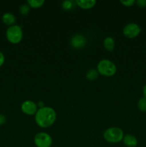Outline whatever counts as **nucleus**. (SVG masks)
<instances>
[{"instance_id":"nucleus-1","label":"nucleus","mask_w":146,"mask_h":147,"mask_svg":"<svg viewBox=\"0 0 146 147\" xmlns=\"http://www.w3.org/2000/svg\"><path fill=\"white\" fill-rule=\"evenodd\" d=\"M57 119V113L53 108L44 106L38 109L34 115V120L38 126L47 129L52 126Z\"/></svg>"},{"instance_id":"nucleus-15","label":"nucleus","mask_w":146,"mask_h":147,"mask_svg":"<svg viewBox=\"0 0 146 147\" xmlns=\"http://www.w3.org/2000/svg\"><path fill=\"white\" fill-rule=\"evenodd\" d=\"M137 109L141 112H146V98L142 97L137 101Z\"/></svg>"},{"instance_id":"nucleus-5","label":"nucleus","mask_w":146,"mask_h":147,"mask_svg":"<svg viewBox=\"0 0 146 147\" xmlns=\"http://www.w3.org/2000/svg\"><path fill=\"white\" fill-rule=\"evenodd\" d=\"M34 143L37 147H51L52 138L46 132H39L34 136Z\"/></svg>"},{"instance_id":"nucleus-18","label":"nucleus","mask_w":146,"mask_h":147,"mask_svg":"<svg viewBox=\"0 0 146 147\" xmlns=\"http://www.w3.org/2000/svg\"><path fill=\"white\" fill-rule=\"evenodd\" d=\"M120 3L125 7H132L135 4V0H120Z\"/></svg>"},{"instance_id":"nucleus-10","label":"nucleus","mask_w":146,"mask_h":147,"mask_svg":"<svg viewBox=\"0 0 146 147\" xmlns=\"http://www.w3.org/2000/svg\"><path fill=\"white\" fill-rule=\"evenodd\" d=\"M1 21L4 24L10 27V26L16 24L15 23L16 21H17V19H16L14 14H13L12 13L5 12L1 16Z\"/></svg>"},{"instance_id":"nucleus-4","label":"nucleus","mask_w":146,"mask_h":147,"mask_svg":"<svg viewBox=\"0 0 146 147\" xmlns=\"http://www.w3.org/2000/svg\"><path fill=\"white\" fill-rule=\"evenodd\" d=\"M6 38L11 44H18L23 39V30L21 26L18 24L8 27L6 30Z\"/></svg>"},{"instance_id":"nucleus-9","label":"nucleus","mask_w":146,"mask_h":147,"mask_svg":"<svg viewBox=\"0 0 146 147\" xmlns=\"http://www.w3.org/2000/svg\"><path fill=\"white\" fill-rule=\"evenodd\" d=\"M122 142H123L125 146L127 147H136L138 144L137 139L133 134L125 135Z\"/></svg>"},{"instance_id":"nucleus-23","label":"nucleus","mask_w":146,"mask_h":147,"mask_svg":"<svg viewBox=\"0 0 146 147\" xmlns=\"http://www.w3.org/2000/svg\"><path fill=\"white\" fill-rule=\"evenodd\" d=\"M143 97L146 98V84L143 87Z\"/></svg>"},{"instance_id":"nucleus-11","label":"nucleus","mask_w":146,"mask_h":147,"mask_svg":"<svg viewBox=\"0 0 146 147\" xmlns=\"http://www.w3.org/2000/svg\"><path fill=\"white\" fill-rule=\"evenodd\" d=\"M95 0H76L75 4L83 9H90L95 6Z\"/></svg>"},{"instance_id":"nucleus-6","label":"nucleus","mask_w":146,"mask_h":147,"mask_svg":"<svg viewBox=\"0 0 146 147\" xmlns=\"http://www.w3.org/2000/svg\"><path fill=\"white\" fill-rule=\"evenodd\" d=\"M140 32H141V28L137 23L135 22L128 23L123 29V33L125 37L130 39L137 37Z\"/></svg>"},{"instance_id":"nucleus-13","label":"nucleus","mask_w":146,"mask_h":147,"mask_svg":"<svg viewBox=\"0 0 146 147\" xmlns=\"http://www.w3.org/2000/svg\"><path fill=\"white\" fill-rule=\"evenodd\" d=\"M99 74L98 71H97V69L95 68H91L90 70H88V71L86 73V78L88 80H90V81H94L96 79L98 78Z\"/></svg>"},{"instance_id":"nucleus-17","label":"nucleus","mask_w":146,"mask_h":147,"mask_svg":"<svg viewBox=\"0 0 146 147\" xmlns=\"http://www.w3.org/2000/svg\"><path fill=\"white\" fill-rule=\"evenodd\" d=\"M19 11V13L21 14L26 15V14H29V12L30 11V7L27 4H24L20 6Z\"/></svg>"},{"instance_id":"nucleus-7","label":"nucleus","mask_w":146,"mask_h":147,"mask_svg":"<svg viewBox=\"0 0 146 147\" xmlns=\"http://www.w3.org/2000/svg\"><path fill=\"white\" fill-rule=\"evenodd\" d=\"M38 109L37 103L31 100H24L21 105V111L27 116H34Z\"/></svg>"},{"instance_id":"nucleus-14","label":"nucleus","mask_w":146,"mask_h":147,"mask_svg":"<svg viewBox=\"0 0 146 147\" xmlns=\"http://www.w3.org/2000/svg\"><path fill=\"white\" fill-rule=\"evenodd\" d=\"M45 3L44 0H28L27 4L30 7V8L38 9L42 7L43 4Z\"/></svg>"},{"instance_id":"nucleus-16","label":"nucleus","mask_w":146,"mask_h":147,"mask_svg":"<svg viewBox=\"0 0 146 147\" xmlns=\"http://www.w3.org/2000/svg\"><path fill=\"white\" fill-rule=\"evenodd\" d=\"M61 5L63 9L66 10V11H69V10L72 9L73 5H74V2L72 1H70V0H66V1H62Z\"/></svg>"},{"instance_id":"nucleus-21","label":"nucleus","mask_w":146,"mask_h":147,"mask_svg":"<svg viewBox=\"0 0 146 147\" xmlns=\"http://www.w3.org/2000/svg\"><path fill=\"white\" fill-rule=\"evenodd\" d=\"M4 62H5V56L3 54L2 52L0 51V67L4 65Z\"/></svg>"},{"instance_id":"nucleus-19","label":"nucleus","mask_w":146,"mask_h":147,"mask_svg":"<svg viewBox=\"0 0 146 147\" xmlns=\"http://www.w3.org/2000/svg\"><path fill=\"white\" fill-rule=\"evenodd\" d=\"M135 4L138 7L144 8V7H146V0H137L135 1Z\"/></svg>"},{"instance_id":"nucleus-12","label":"nucleus","mask_w":146,"mask_h":147,"mask_svg":"<svg viewBox=\"0 0 146 147\" xmlns=\"http://www.w3.org/2000/svg\"><path fill=\"white\" fill-rule=\"evenodd\" d=\"M103 45H104V47L105 48V50H107V51H113L115 49V42L114 38L110 37V36L105 37L104 41H103Z\"/></svg>"},{"instance_id":"nucleus-22","label":"nucleus","mask_w":146,"mask_h":147,"mask_svg":"<svg viewBox=\"0 0 146 147\" xmlns=\"http://www.w3.org/2000/svg\"><path fill=\"white\" fill-rule=\"evenodd\" d=\"M37 106H38V108L39 109H40V108H43V107H44V103H43L42 101H39L38 102V103H37Z\"/></svg>"},{"instance_id":"nucleus-3","label":"nucleus","mask_w":146,"mask_h":147,"mask_svg":"<svg viewBox=\"0 0 146 147\" xmlns=\"http://www.w3.org/2000/svg\"><path fill=\"white\" fill-rule=\"evenodd\" d=\"M124 136L123 129L115 126L108 128L103 133V138L104 140L111 144H116L122 142Z\"/></svg>"},{"instance_id":"nucleus-20","label":"nucleus","mask_w":146,"mask_h":147,"mask_svg":"<svg viewBox=\"0 0 146 147\" xmlns=\"http://www.w3.org/2000/svg\"><path fill=\"white\" fill-rule=\"evenodd\" d=\"M7 121V118L2 113H0V126H2L3 124L6 123Z\"/></svg>"},{"instance_id":"nucleus-2","label":"nucleus","mask_w":146,"mask_h":147,"mask_svg":"<svg viewBox=\"0 0 146 147\" xmlns=\"http://www.w3.org/2000/svg\"><path fill=\"white\" fill-rule=\"evenodd\" d=\"M97 70L99 74L104 77H112L115 76L117 72L116 65L107 59H102L98 63L97 65Z\"/></svg>"},{"instance_id":"nucleus-8","label":"nucleus","mask_w":146,"mask_h":147,"mask_svg":"<svg viewBox=\"0 0 146 147\" xmlns=\"http://www.w3.org/2000/svg\"><path fill=\"white\" fill-rule=\"evenodd\" d=\"M70 44L72 47L75 49H81L85 47L87 44V40L82 34H74L70 40Z\"/></svg>"}]
</instances>
